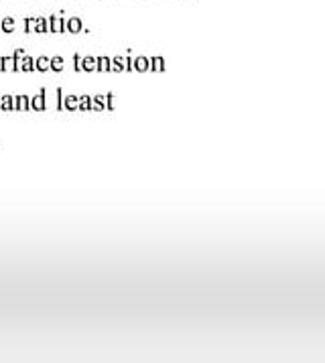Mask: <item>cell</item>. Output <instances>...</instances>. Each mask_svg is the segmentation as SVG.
Segmentation results:
<instances>
[{
    "instance_id": "obj_1",
    "label": "cell",
    "mask_w": 325,
    "mask_h": 363,
    "mask_svg": "<svg viewBox=\"0 0 325 363\" xmlns=\"http://www.w3.org/2000/svg\"><path fill=\"white\" fill-rule=\"evenodd\" d=\"M65 30H67V33H72V35L82 33V30H84V21H82L79 16H72V18H67V21H65Z\"/></svg>"
},
{
    "instance_id": "obj_2",
    "label": "cell",
    "mask_w": 325,
    "mask_h": 363,
    "mask_svg": "<svg viewBox=\"0 0 325 363\" xmlns=\"http://www.w3.org/2000/svg\"><path fill=\"white\" fill-rule=\"evenodd\" d=\"M104 110H106L104 96H89V112H104Z\"/></svg>"
},
{
    "instance_id": "obj_3",
    "label": "cell",
    "mask_w": 325,
    "mask_h": 363,
    "mask_svg": "<svg viewBox=\"0 0 325 363\" xmlns=\"http://www.w3.org/2000/svg\"><path fill=\"white\" fill-rule=\"evenodd\" d=\"M49 29H51V33H63V30H65V21H63L61 16H51Z\"/></svg>"
},
{
    "instance_id": "obj_4",
    "label": "cell",
    "mask_w": 325,
    "mask_h": 363,
    "mask_svg": "<svg viewBox=\"0 0 325 363\" xmlns=\"http://www.w3.org/2000/svg\"><path fill=\"white\" fill-rule=\"evenodd\" d=\"M133 65H134V69H136V72H141V73H145V72H148V69H150L148 57H145V55H141V57L133 59Z\"/></svg>"
},
{
    "instance_id": "obj_5",
    "label": "cell",
    "mask_w": 325,
    "mask_h": 363,
    "mask_svg": "<svg viewBox=\"0 0 325 363\" xmlns=\"http://www.w3.org/2000/svg\"><path fill=\"white\" fill-rule=\"evenodd\" d=\"M148 63H150V72H165V59H162L161 55L150 57L148 59Z\"/></svg>"
},
{
    "instance_id": "obj_6",
    "label": "cell",
    "mask_w": 325,
    "mask_h": 363,
    "mask_svg": "<svg viewBox=\"0 0 325 363\" xmlns=\"http://www.w3.org/2000/svg\"><path fill=\"white\" fill-rule=\"evenodd\" d=\"M63 110H70V112H77V96H63Z\"/></svg>"
},
{
    "instance_id": "obj_7",
    "label": "cell",
    "mask_w": 325,
    "mask_h": 363,
    "mask_svg": "<svg viewBox=\"0 0 325 363\" xmlns=\"http://www.w3.org/2000/svg\"><path fill=\"white\" fill-rule=\"evenodd\" d=\"M82 72H96V57H89V55H86V57L82 59Z\"/></svg>"
},
{
    "instance_id": "obj_8",
    "label": "cell",
    "mask_w": 325,
    "mask_h": 363,
    "mask_svg": "<svg viewBox=\"0 0 325 363\" xmlns=\"http://www.w3.org/2000/svg\"><path fill=\"white\" fill-rule=\"evenodd\" d=\"M96 72H110V57H96Z\"/></svg>"
},
{
    "instance_id": "obj_9",
    "label": "cell",
    "mask_w": 325,
    "mask_h": 363,
    "mask_svg": "<svg viewBox=\"0 0 325 363\" xmlns=\"http://www.w3.org/2000/svg\"><path fill=\"white\" fill-rule=\"evenodd\" d=\"M110 72H114V73L124 72V57L110 59Z\"/></svg>"
},
{
    "instance_id": "obj_10",
    "label": "cell",
    "mask_w": 325,
    "mask_h": 363,
    "mask_svg": "<svg viewBox=\"0 0 325 363\" xmlns=\"http://www.w3.org/2000/svg\"><path fill=\"white\" fill-rule=\"evenodd\" d=\"M104 100H106V110H108V112H114V108H116V96H114L112 91H108V94L104 96Z\"/></svg>"
},
{
    "instance_id": "obj_11",
    "label": "cell",
    "mask_w": 325,
    "mask_h": 363,
    "mask_svg": "<svg viewBox=\"0 0 325 363\" xmlns=\"http://www.w3.org/2000/svg\"><path fill=\"white\" fill-rule=\"evenodd\" d=\"M77 110L89 112V96H77Z\"/></svg>"
},
{
    "instance_id": "obj_12",
    "label": "cell",
    "mask_w": 325,
    "mask_h": 363,
    "mask_svg": "<svg viewBox=\"0 0 325 363\" xmlns=\"http://www.w3.org/2000/svg\"><path fill=\"white\" fill-rule=\"evenodd\" d=\"M49 65H51V69H53V72H61V69H63V59L61 57L49 59Z\"/></svg>"
},
{
    "instance_id": "obj_13",
    "label": "cell",
    "mask_w": 325,
    "mask_h": 363,
    "mask_svg": "<svg viewBox=\"0 0 325 363\" xmlns=\"http://www.w3.org/2000/svg\"><path fill=\"white\" fill-rule=\"evenodd\" d=\"M43 98H45V91H41V94H39V96H37V98L33 100V108H35V110H43V108H45Z\"/></svg>"
},
{
    "instance_id": "obj_14",
    "label": "cell",
    "mask_w": 325,
    "mask_h": 363,
    "mask_svg": "<svg viewBox=\"0 0 325 363\" xmlns=\"http://www.w3.org/2000/svg\"><path fill=\"white\" fill-rule=\"evenodd\" d=\"M37 69H41V72H47V69H51V65H49V59L41 57L37 61Z\"/></svg>"
},
{
    "instance_id": "obj_15",
    "label": "cell",
    "mask_w": 325,
    "mask_h": 363,
    "mask_svg": "<svg viewBox=\"0 0 325 363\" xmlns=\"http://www.w3.org/2000/svg\"><path fill=\"white\" fill-rule=\"evenodd\" d=\"M37 30H39V33H47V30H49V21L39 18V21H37Z\"/></svg>"
},
{
    "instance_id": "obj_16",
    "label": "cell",
    "mask_w": 325,
    "mask_h": 363,
    "mask_svg": "<svg viewBox=\"0 0 325 363\" xmlns=\"http://www.w3.org/2000/svg\"><path fill=\"white\" fill-rule=\"evenodd\" d=\"M74 69L77 73L82 72V55H79V53H75L74 55Z\"/></svg>"
},
{
    "instance_id": "obj_17",
    "label": "cell",
    "mask_w": 325,
    "mask_h": 363,
    "mask_svg": "<svg viewBox=\"0 0 325 363\" xmlns=\"http://www.w3.org/2000/svg\"><path fill=\"white\" fill-rule=\"evenodd\" d=\"M134 65H133V57L131 55H126L124 57V72H133Z\"/></svg>"
},
{
    "instance_id": "obj_18",
    "label": "cell",
    "mask_w": 325,
    "mask_h": 363,
    "mask_svg": "<svg viewBox=\"0 0 325 363\" xmlns=\"http://www.w3.org/2000/svg\"><path fill=\"white\" fill-rule=\"evenodd\" d=\"M57 98H60V100H57V108L63 110V91H61V89H57Z\"/></svg>"
},
{
    "instance_id": "obj_19",
    "label": "cell",
    "mask_w": 325,
    "mask_h": 363,
    "mask_svg": "<svg viewBox=\"0 0 325 363\" xmlns=\"http://www.w3.org/2000/svg\"><path fill=\"white\" fill-rule=\"evenodd\" d=\"M21 108H27V98H21Z\"/></svg>"
}]
</instances>
